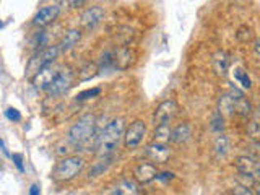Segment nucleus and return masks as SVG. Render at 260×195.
<instances>
[{
    "instance_id": "32",
    "label": "nucleus",
    "mask_w": 260,
    "mask_h": 195,
    "mask_svg": "<svg viewBox=\"0 0 260 195\" xmlns=\"http://www.w3.org/2000/svg\"><path fill=\"white\" fill-rule=\"evenodd\" d=\"M233 195H254L252 192V189H247V187H244V186H234L233 187V191H231Z\"/></svg>"
},
{
    "instance_id": "8",
    "label": "nucleus",
    "mask_w": 260,
    "mask_h": 195,
    "mask_svg": "<svg viewBox=\"0 0 260 195\" xmlns=\"http://www.w3.org/2000/svg\"><path fill=\"white\" fill-rule=\"evenodd\" d=\"M57 73H59V69L54 64H50L47 67H44V69H41L36 75H33V78H31L34 88L39 90V91L47 90L50 86V83L54 81V78L57 76Z\"/></svg>"
},
{
    "instance_id": "11",
    "label": "nucleus",
    "mask_w": 260,
    "mask_h": 195,
    "mask_svg": "<svg viewBox=\"0 0 260 195\" xmlns=\"http://www.w3.org/2000/svg\"><path fill=\"white\" fill-rule=\"evenodd\" d=\"M143 153L150 161L156 164H165L171 158V148L167 145H160V143H150V145H146Z\"/></svg>"
},
{
    "instance_id": "6",
    "label": "nucleus",
    "mask_w": 260,
    "mask_h": 195,
    "mask_svg": "<svg viewBox=\"0 0 260 195\" xmlns=\"http://www.w3.org/2000/svg\"><path fill=\"white\" fill-rule=\"evenodd\" d=\"M146 133V125L143 121H135L132 122L129 129L125 130L124 133V145L125 148H129V150H134L142 143Z\"/></svg>"
},
{
    "instance_id": "24",
    "label": "nucleus",
    "mask_w": 260,
    "mask_h": 195,
    "mask_svg": "<svg viewBox=\"0 0 260 195\" xmlns=\"http://www.w3.org/2000/svg\"><path fill=\"white\" fill-rule=\"evenodd\" d=\"M236 38L237 41H241V43H251L254 39V31L251 26H247V24H242V26H239L237 33H236Z\"/></svg>"
},
{
    "instance_id": "31",
    "label": "nucleus",
    "mask_w": 260,
    "mask_h": 195,
    "mask_svg": "<svg viewBox=\"0 0 260 195\" xmlns=\"http://www.w3.org/2000/svg\"><path fill=\"white\" fill-rule=\"evenodd\" d=\"M5 116H7L10 121H15V122L22 121V114H20V111L15 109V107H8V109L5 111Z\"/></svg>"
},
{
    "instance_id": "12",
    "label": "nucleus",
    "mask_w": 260,
    "mask_h": 195,
    "mask_svg": "<svg viewBox=\"0 0 260 195\" xmlns=\"http://www.w3.org/2000/svg\"><path fill=\"white\" fill-rule=\"evenodd\" d=\"M59 12H60L59 5H46V7L39 8V12L34 15L33 23L41 28L47 26V24H50L55 18H57Z\"/></svg>"
},
{
    "instance_id": "14",
    "label": "nucleus",
    "mask_w": 260,
    "mask_h": 195,
    "mask_svg": "<svg viewBox=\"0 0 260 195\" xmlns=\"http://www.w3.org/2000/svg\"><path fill=\"white\" fill-rule=\"evenodd\" d=\"M108 195H139V187L130 179H120L109 187Z\"/></svg>"
},
{
    "instance_id": "22",
    "label": "nucleus",
    "mask_w": 260,
    "mask_h": 195,
    "mask_svg": "<svg viewBox=\"0 0 260 195\" xmlns=\"http://www.w3.org/2000/svg\"><path fill=\"white\" fill-rule=\"evenodd\" d=\"M234 112H237L242 117H249L252 114V104L244 96L237 98V99H234Z\"/></svg>"
},
{
    "instance_id": "25",
    "label": "nucleus",
    "mask_w": 260,
    "mask_h": 195,
    "mask_svg": "<svg viewBox=\"0 0 260 195\" xmlns=\"http://www.w3.org/2000/svg\"><path fill=\"white\" fill-rule=\"evenodd\" d=\"M234 78H236L239 83H241V86L244 90H249L252 86L251 83V78H249V75H247V72H244L241 69H236L234 70Z\"/></svg>"
},
{
    "instance_id": "36",
    "label": "nucleus",
    "mask_w": 260,
    "mask_h": 195,
    "mask_svg": "<svg viewBox=\"0 0 260 195\" xmlns=\"http://www.w3.org/2000/svg\"><path fill=\"white\" fill-rule=\"evenodd\" d=\"M70 5H72L73 8H76V7H81V5H85V2L83 0H80V2H69Z\"/></svg>"
},
{
    "instance_id": "21",
    "label": "nucleus",
    "mask_w": 260,
    "mask_h": 195,
    "mask_svg": "<svg viewBox=\"0 0 260 195\" xmlns=\"http://www.w3.org/2000/svg\"><path fill=\"white\" fill-rule=\"evenodd\" d=\"M98 72H99L98 65L93 62H86L78 70V81H88L91 78H95V76L98 75Z\"/></svg>"
},
{
    "instance_id": "9",
    "label": "nucleus",
    "mask_w": 260,
    "mask_h": 195,
    "mask_svg": "<svg viewBox=\"0 0 260 195\" xmlns=\"http://www.w3.org/2000/svg\"><path fill=\"white\" fill-rule=\"evenodd\" d=\"M176 114H177L176 101H172V99L163 101L155 111V116H153V124H155V127L161 125V124H167V122H169Z\"/></svg>"
},
{
    "instance_id": "1",
    "label": "nucleus",
    "mask_w": 260,
    "mask_h": 195,
    "mask_svg": "<svg viewBox=\"0 0 260 195\" xmlns=\"http://www.w3.org/2000/svg\"><path fill=\"white\" fill-rule=\"evenodd\" d=\"M124 130H125V121L122 117L112 119L103 129V132L96 137V143H95L96 153L101 158H109L117 150V146H119L120 138L124 137Z\"/></svg>"
},
{
    "instance_id": "10",
    "label": "nucleus",
    "mask_w": 260,
    "mask_h": 195,
    "mask_svg": "<svg viewBox=\"0 0 260 195\" xmlns=\"http://www.w3.org/2000/svg\"><path fill=\"white\" fill-rule=\"evenodd\" d=\"M104 18V10L99 5H93V7L86 8L83 15L80 17V24L83 29H93L103 22Z\"/></svg>"
},
{
    "instance_id": "29",
    "label": "nucleus",
    "mask_w": 260,
    "mask_h": 195,
    "mask_svg": "<svg viewBox=\"0 0 260 195\" xmlns=\"http://www.w3.org/2000/svg\"><path fill=\"white\" fill-rule=\"evenodd\" d=\"M223 117L218 114V112H215L212 117V130L213 132H221L223 130Z\"/></svg>"
},
{
    "instance_id": "17",
    "label": "nucleus",
    "mask_w": 260,
    "mask_h": 195,
    "mask_svg": "<svg viewBox=\"0 0 260 195\" xmlns=\"http://www.w3.org/2000/svg\"><path fill=\"white\" fill-rule=\"evenodd\" d=\"M80 39H81V31H80V29H69V31L64 34V38H62V41H60V44H57L59 49H60V52L72 49L73 46H76V44L80 43Z\"/></svg>"
},
{
    "instance_id": "3",
    "label": "nucleus",
    "mask_w": 260,
    "mask_h": 195,
    "mask_svg": "<svg viewBox=\"0 0 260 195\" xmlns=\"http://www.w3.org/2000/svg\"><path fill=\"white\" fill-rule=\"evenodd\" d=\"M85 166V160L80 156H67L64 160H60L55 164L52 171V179L57 182H67L72 181L80 174V171Z\"/></svg>"
},
{
    "instance_id": "18",
    "label": "nucleus",
    "mask_w": 260,
    "mask_h": 195,
    "mask_svg": "<svg viewBox=\"0 0 260 195\" xmlns=\"http://www.w3.org/2000/svg\"><path fill=\"white\" fill-rule=\"evenodd\" d=\"M171 132L172 129L169 124H161L155 127L153 132V142L151 143H160V145H167L171 142Z\"/></svg>"
},
{
    "instance_id": "2",
    "label": "nucleus",
    "mask_w": 260,
    "mask_h": 195,
    "mask_svg": "<svg viewBox=\"0 0 260 195\" xmlns=\"http://www.w3.org/2000/svg\"><path fill=\"white\" fill-rule=\"evenodd\" d=\"M96 135V117L95 116H83L72 125L69 130V143L73 148H85L90 145Z\"/></svg>"
},
{
    "instance_id": "27",
    "label": "nucleus",
    "mask_w": 260,
    "mask_h": 195,
    "mask_svg": "<svg viewBox=\"0 0 260 195\" xmlns=\"http://www.w3.org/2000/svg\"><path fill=\"white\" fill-rule=\"evenodd\" d=\"M236 179H237L239 186H244L247 189H252L254 186H256V181H257V179H254L252 176H247V174H241V172H237Z\"/></svg>"
},
{
    "instance_id": "16",
    "label": "nucleus",
    "mask_w": 260,
    "mask_h": 195,
    "mask_svg": "<svg viewBox=\"0 0 260 195\" xmlns=\"http://www.w3.org/2000/svg\"><path fill=\"white\" fill-rule=\"evenodd\" d=\"M212 65H213V70H215L216 75H226L228 65H229L228 54L224 52V50H216L212 57Z\"/></svg>"
},
{
    "instance_id": "30",
    "label": "nucleus",
    "mask_w": 260,
    "mask_h": 195,
    "mask_svg": "<svg viewBox=\"0 0 260 195\" xmlns=\"http://www.w3.org/2000/svg\"><path fill=\"white\" fill-rule=\"evenodd\" d=\"M247 133H249V137H252V138H254V140H257V138H259L260 130H259L257 119H254L252 122H249V124H247Z\"/></svg>"
},
{
    "instance_id": "35",
    "label": "nucleus",
    "mask_w": 260,
    "mask_h": 195,
    "mask_svg": "<svg viewBox=\"0 0 260 195\" xmlns=\"http://www.w3.org/2000/svg\"><path fill=\"white\" fill-rule=\"evenodd\" d=\"M28 195H39V186H38V184L31 186V189H29V194H28Z\"/></svg>"
},
{
    "instance_id": "20",
    "label": "nucleus",
    "mask_w": 260,
    "mask_h": 195,
    "mask_svg": "<svg viewBox=\"0 0 260 195\" xmlns=\"http://www.w3.org/2000/svg\"><path fill=\"white\" fill-rule=\"evenodd\" d=\"M218 114L221 117H231L234 114V99L231 95H223L218 101Z\"/></svg>"
},
{
    "instance_id": "33",
    "label": "nucleus",
    "mask_w": 260,
    "mask_h": 195,
    "mask_svg": "<svg viewBox=\"0 0 260 195\" xmlns=\"http://www.w3.org/2000/svg\"><path fill=\"white\" fill-rule=\"evenodd\" d=\"M12 160L15 163V166L18 168L20 172H24V166H23V155H20V153H13L12 155Z\"/></svg>"
},
{
    "instance_id": "15",
    "label": "nucleus",
    "mask_w": 260,
    "mask_h": 195,
    "mask_svg": "<svg viewBox=\"0 0 260 195\" xmlns=\"http://www.w3.org/2000/svg\"><path fill=\"white\" fill-rule=\"evenodd\" d=\"M236 168L241 174H247L252 176L254 179L259 177V163L257 160H254L251 156H239L236 158Z\"/></svg>"
},
{
    "instance_id": "23",
    "label": "nucleus",
    "mask_w": 260,
    "mask_h": 195,
    "mask_svg": "<svg viewBox=\"0 0 260 195\" xmlns=\"http://www.w3.org/2000/svg\"><path fill=\"white\" fill-rule=\"evenodd\" d=\"M229 150V140L226 135H218L215 140V153L218 158H223Z\"/></svg>"
},
{
    "instance_id": "4",
    "label": "nucleus",
    "mask_w": 260,
    "mask_h": 195,
    "mask_svg": "<svg viewBox=\"0 0 260 195\" xmlns=\"http://www.w3.org/2000/svg\"><path fill=\"white\" fill-rule=\"evenodd\" d=\"M59 54H60V49H59L57 44L47 46V48H44L43 50H39V52L34 55L31 60H29V64H28V73L36 75L41 69H44V67L54 64V60L57 59Z\"/></svg>"
},
{
    "instance_id": "26",
    "label": "nucleus",
    "mask_w": 260,
    "mask_h": 195,
    "mask_svg": "<svg viewBox=\"0 0 260 195\" xmlns=\"http://www.w3.org/2000/svg\"><path fill=\"white\" fill-rule=\"evenodd\" d=\"M108 166H109V158H104V161L96 163L95 166L90 169V171H88V177H96V176H98V174L103 172Z\"/></svg>"
},
{
    "instance_id": "13",
    "label": "nucleus",
    "mask_w": 260,
    "mask_h": 195,
    "mask_svg": "<svg viewBox=\"0 0 260 195\" xmlns=\"http://www.w3.org/2000/svg\"><path fill=\"white\" fill-rule=\"evenodd\" d=\"M156 174H158V169L155 164H151V163H140L134 171L137 182H140V184H148L151 181H155Z\"/></svg>"
},
{
    "instance_id": "34",
    "label": "nucleus",
    "mask_w": 260,
    "mask_h": 195,
    "mask_svg": "<svg viewBox=\"0 0 260 195\" xmlns=\"http://www.w3.org/2000/svg\"><path fill=\"white\" fill-rule=\"evenodd\" d=\"M172 177H174V174H172V172H158V174H156V179H158V181H163V182L171 181Z\"/></svg>"
},
{
    "instance_id": "37",
    "label": "nucleus",
    "mask_w": 260,
    "mask_h": 195,
    "mask_svg": "<svg viewBox=\"0 0 260 195\" xmlns=\"http://www.w3.org/2000/svg\"><path fill=\"white\" fill-rule=\"evenodd\" d=\"M0 148H2V151L5 153V155H8V151H7V148H5V145H3V142L0 140Z\"/></svg>"
},
{
    "instance_id": "7",
    "label": "nucleus",
    "mask_w": 260,
    "mask_h": 195,
    "mask_svg": "<svg viewBox=\"0 0 260 195\" xmlns=\"http://www.w3.org/2000/svg\"><path fill=\"white\" fill-rule=\"evenodd\" d=\"M111 52H112V64H114V69H119V70H127L135 62V57H137L135 50L129 48V46H120V48L111 50Z\"/></svg>"
},
{
    "instance_id": "28",
    "label": "nucleus",
    "mask_w": 260,
    "mask_h": 195,
    "mask_svg": "<svg viewBox=\"0 0 260 195\" xmlns=\"http://www.w3.org/2000/svg\"><path fill=\"white\" fill-rule=\"evenodd\" d=\"M99 93H101V88L85 90V91H81V93H78V96H76V101H85V99H90V98L98 96Z\"/></svg>"
},
{
    "instance_id": "38",
    "label": "nucleus",
    "mask_w": 260,
    "mask_h": 195,
    "mask_svg": "<svg viewBox=\"0 0 260 195\" xmlns=\"http://www.w3.org/2000/svg\"><path fill=\"white\" fill-rule=\"evenodd\" d=\"M2 26H3V23H2V22H0V28H2Z\"/></svg>"
},
{
    "instance_id": "5",
    "label": "nucleus",
    "mask_w": 260,
    "mask_h": 195,
    "mask_svg": "<svg viewBox=\"0 0 260 195\" xmlns=\"http://www.w3.org/2000/svg\"><path fill=\"white\" fill-rule=\"evenodd\" d=\"M72 85H73V70L65 67V69L59 70L57 76H55L54 81L50 83L47 91H49V95H52V96H62L72 88Z\"/></svg>"
},
{
    "instance_id": "19",
    "label": "nucleus",
    "mask_w": 260,
    "mask_h": 195,
    "mask_svg": "<svg viewBox=\"0 0 260 195\" xmlns=\"http://www.w3.org/2000/svg\"><path fill=\"white\" fill-rule=\"evenodd\" d=\"M190 135H192L190 125L179 124L176 129H172V132H171V142L177 143V145H182V143H186L189 138H190Z\"/></svg>"
}]
</instances>
